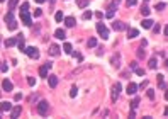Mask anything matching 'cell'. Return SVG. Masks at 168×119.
<instances>
[{"label":"cell","instance_id":"obj_50","mask_svg":"<svg viewBox=\"0 0 168 119\" xmlns=\"http://www.w3.org/2000/svg\"><path fill=\"white\" fill-rule=\"evenodd\" d=\"M0 2H5V0H0Z\"/></svg>","mask_w":168,"mask_h":119},{"label":"cell","instance_id":"obj_45","mask_svg":"<svg viewBox=\"0 0 168 119\" xmlns=\"http://www.w3.org/2000/svg\"><path fill=\"white\" fill-rule=\"evenodd\" d=\"M20 99H22V94H15V95H14V100H15V102L20 100Z\"/></svg>","mask_w":168,"mask_h":119},{"label":"cell","instance_id":"obj_18","mask_svg":"<svg viewBox=\"0 0 168 119\" xmlns=\"http://www.w3.org/2000/svg\"><path fill=\"white\" fill-rule=\"evenodd\" d=\"M138 36H139V31H138V29H129L128 31V38L129 39H136Z\"/></svg>","mask_w":168,"mask_h":119},{"label":"cell","instance_id":"obj_3","mask_svg":"<svg viewBox=\"0 0 168 119\" xmlns=\"http://www.w3.org/2000/svg\"><path fill=\"white\" fill-rule=\"evenodd\" d=\"M24 53H27V55L31 56L32 60H37V58H39V49L34 48V46H29V48H26V51H24Z\"/></svg>","mask_w":168,"mask_h":119},{"label":"cell","instance_id":"obj_29","mask_svg":"<svg viewBox=\"0 0 168 119\" xmlns=\"http://www.w3.org/2000/svg\"><path fill=\"white\" fill-rule=\"evenodd\" d=\"M17 4H19V0H9V9L12 10V9L17 7Z\"/></svg>","mask_w":168,"mask_h":119},{"label":"cell","instance_id":"obj_47","mask_svg":"<svg viewBox=\"0 0 168 119\" xmlns=\"http://www.w3.org/2000/svg\"><path fill=\"white\" fill-rule=\"evenodd\" d=\"M105 17H107V19H112V17H114V12H110V10H107V14H105Z\"/></svg>","mask_w":168,"mask_h":119},{"label":"cell","instance_id":"obj_46","mask_svg":"<svg viewBox=\"0 0 168 119\" xmlns=\"http://www.w3.org/2000/svg\"><path fill=\"white\" fill-rule=\"evenodd\" d=\"M136 73H138V75H139V77H141V75H144V70H141V68H136Z\"/></svg>","mask_w":168,"mask_h":119},{"label":"cell","instance_id":"obj_5","mask_svg":"<svg viewBox=\"0 0 168 119\" xmlns=\"http://www.w3.org/2000/svg\"><path fill=\"white\" fill-rule=\"evenodd\" d=\"M122 90V85L121 84H115L114 87H112V102H115L117 99H119V94H121Z\"/></svg>","mask_w":168,"mask_h":119},{"label":"cell","instance_id":"obj_20","mask_svg":"<svg viewBox=\"0 0 168 119\" xmlns=\"http://www.w3.org/2000/svg\"><path fill=\"white\" fill-rule=\"evenodd\" d=\"M15 44H17V38H9L5 41V48H12Z\"/></svg>","mask_w":168,"mask_h":119},{"label":"cell","instance_id":"obj_10","mask_svg":"<svg viewBox=\"0 0 168 119\" xmlns=\"http://www.w3.org/2000/svg\"><path fill=\"white\" fill-rule=\"evenodd\" d=\"M20 111H22V107H20V105H15V107H12V109H10V118L12 119H17L20 116Z\"/></svg>","mask_w":168,"mask_h":119},{"label":"cell","instance_id":"obj_42","mask_svg":"<svg viewBox=\"0 0 168 119\" xmlns=\"http://www.w3.org/2000/svg\"><path fill=\"white\" fill-rule=\"evenodd\" d=\"M148 85H149V84H148V80H144V82H143V84L139 85V87H138V89H146V87H148Z\"/></svg>","mask_w":168,"mask_h":119},{"label":"cell","instance_id":"obj_15","mask_svg":"<svg viewBox=\"0 0 168 119\" xmlns=\"http://www.w3.org/2000/svg\"><path fill=\"white\" fill-rule=\"evenodd\" d=\"M119 5H121V0H112V2L109 4V7H107V9H109V10H110V12H115Z\"/></svg>","mask_w":168,"mask_h":119},{"label":"cell","instance_id":"obj_36","mask_svg":"<svg viewBox=\"0 0 168 119\" xmlns=\"http://www.w3.org/2000/svg\"><path fill=\"white\" fill-rule=\"evenodd\" d=\"M146 94H148V97L151 99V100L155 99V90H153V89H148V92H146Z\"/></svg>","mask_w":168,"mask_h":119},{"label":"cell","instance_id":"obj_39","mask_svg":"<svg viewBox=\"0 0 168 119\" xmlns=\"http://www.w3.org/2000/svg\"><path fill=\"white\" fill-rule=\"evenodd\" d=\"M24 10H29V4H27V2H24V4L20 5V12H24Z\"/></svg>","mask_w":168,"mask_h":119},{"label":"cell","instance_id":"obj_13","mask_svg":"<svg viewBox=\"0 0 168 119\" xmlns=\"http://www.w3.org/2000/svg\"><path fill=\"white\" fill-rule=\"evenodd\" d=\"M2 87H4V90L5 92H10V90H14V84L9 80V78H5L4 82H2Z\"/></svg>","mask_w":168,"mask_h":119},{"label":"cell","instance_id":"obj_6","mask_svg":"<svg viewBox=\"0 0 168 119\" xmlns=\"http://www.w3.org/2000/svg\"><path fill=\"white\" fill-rule=\"evenodd\" d=\"M20 21L24 22V26H31L32 22H31V15H29V10H24V12H20Z\"/></svg>","mask_w":168,"mask_h":119},{"label":"cell","instance_id":"obj_33","mask_svg":"<svg viewBox=\"0 0 168 119\" xmlns=\"http://www.w3.org/2000/svg\"><path fill=\"white\" fill-rule=\"evenodd\" d=\"M76 94H78V89H76V87H71V90H70V97H76Z\"/></svg>","mask_w":168,"mask_h":119},{"label":"cell","instance_id":"obj_44","mask_svg":"<svg viewBox=\"0 0 168 119\" xmlns=\"http://www.w3.org/2000/svg\"><path fill=\"white\" fill-rule=\"evenodd\" d=\"M34 15H36V17H41V15H43V10H41V9H36Z\"/></svg>","mask_w":168,"mask_h":119},{"label":"cell","instance_id":"obj_22","mask_svg":"<svg viewBox=\"0 0 168 119\" xmlns=\"http://www.w3.org/2000/svg\"><path fill=\"white\" fill-rule=\"evenodd\" d=\"M148 66L151 68V70H155L156 66H158V60L156 58H149V61H148Z\"/></svg>","mask_w":168,"mask_h":119},{"label":"cell","instance_id":"obj_12","mask_svg":"<svg viewBox=\"0 0 168 119\" xmlns=\"http://www.w3.org/2000/svg\"><path fill=\"white\" fill-rule=\"evenodd\" d=\"M48 85L51 87V89H56V85H58V77L56 75H48Z\"/></svg>","mask_w":168,"mask_h":119},{"label":"cell","instance_id":"obj_1","mask_svg":"<svg viewBox=\"0 0 168 119\" xmlns=\"http://www.w3.org/2000/svg\"><path fill=\"white\" fill-rule=\"evenodd\" d=\"M97 32L102 39H109V29L104 22H97Z\"/></svg>","mask_w":168,"mask_h":119},{"label":"cell","instance_id":"obj_7","mask_svg":"<svg viewBox=\"0 0 168 119\" xmlns=\"http://www.w3.org/2000/svg\"><path fill=\"white\" fill-rule=\"evenodd\" d=\"M51 65L53 63H44L43 66H41L39 68V77H43V78L48 77V71H49V68H51Z\"/></svg>","mask_w":168,"mask_h":119},{"label":"cell","instance_id":"obj_34","mask_svg":"<svg viewBox=\"0 0 168 119\" xmlns=\"http://www.w3.org/2000/svg\"><path fill=\"white\" fill-rule=\"evenodd\" d=\"M136 4H138V0H126V5L128 7H134Z\"/></svg>","mask_w":168,"mask_h":119},{"label":"cell","instance_id":"obj_16","mask_svg":"<svg viewBox=\"0 0 168 119\" xmlns=\"http://www.w3.org/2000/svg\"><path fill=\"white\" fill-rule=\"evenodd\" d=\"M153 24H155V21H151V19H148V17H146V19L141 22V27H144V29H151V27H153Z\"/></svg>","mask_w":168,"mask_h":119},{"label":"cell","instance_id":"obj_21","mask_svg":"<svg viewBox=\"0 0 168 119\" xmlns=\"http://www.w3.org/2000/svg\"><path fill=\"white\" fill-rule=\"evenodd\" d=\"M88 4H90V0H76V5H78V9H87Z\"/></svg>","mask_w":168,"mask_h":119},{"label":"cell","instance_id":"obj_2","mask_svg":"<svg viewBox=\"0 0 168 119\" xmlns=\"http://www.w3.org/2000/svg\"><path fill=\"white\" fill-rule=\"evenodd\" d=\"M48 109H49V104H48L46 100H41L39 104H37V112H39L41 116H46Z\"/></svg>","mask_w":168,"mask_h":119},{"label":"cell","instance_id":"obj_30","mask_svg":"<svg viewBox=\"0 0 168 119\" xmlns=\"http://www.w3.org/2000/svg\"><path fill=\"white\" fill-rule=\"evenodd\" d=\"M149 12H151V9H149L148 5H144V7L141 9V14H143V15H146V17L149 15Z\"/></svg>","mask_w":168,"mask_h":119},{"label":"cell","instance_id":"obj_4","mask_svg":"<svg viewBox=\"0 0 168 119\" xmlns=\"http://www.w3.org/2000/svg\"><path fill=\"white\" fill-rule=\"evenodd\" d=\"M112 27H114V31H119V32H121V31H126V29H128V24L122 22V21H114L112 22Z\"/></svg>","mask_w":168,"mask_h":119},{"label":"cell","instance_id":"obj_31","mask_svg":"<svg viewBox=\"0 0 168 119\" xmlns=\"http://www.w3.org/2000/svg\"><path fill=\"white\" fill-rule=\"evenodd\" d=\"M136 55H138V58H139V60H141V58H144V49H143V46H141V48H138Z\"/></svg>","mask_w":168,"mask_h":119},{"label":"cell","instance_id":"obj_40","mask_svg":"<svg viewBox=\"0 0 168 119\" xmlns=\"http://www.w3.org/2000/svg\"><path fill=\"white\" fill-rule=\"evenodd\" d=\"M71 55H73L75 58L78 60V61H81V60H83V56H81V53H73V51H71Z\"/></svg>","mask_w":168,"mask_h":119},{"label":"cell","instance_id":"obj_35","mask_svg":"<svg viewBox=\"0 0 168 119\" xmlns=\"http://www.w3.org/2000/svg\"><path fill=\"white\" fill-rule=\"evenodd\" d=\"M138 104H139V99L136 97L134 100H133V102H131V109H136V107H138Z\"/></svg>","mask_w":168,"mask_h":119},{"label":"cell","instance_id":"obj_41","mask_svg":"<svg viewBox=\"0 0 168 119\" xmlns=\"http://www.w3.org/2000/svg\"><path fill=\"white\" fill-rule=\"evenodd\" d=\"M7 70H9L7 63H0V71H7Z\"/></svg>","mask_w":168,"mask_h":119},{"label":"cell","instance_id":"obj_28","mask_svg":"<svg viewBox=\"0 0 168 119\" xmlns=\"http://www.w3.org/2000/svg\"><path fill=\"white\" fill-rule=\"evenodd\" d=\"M156 10H158V12H160V10H165V9H167V4H165V2H162V4H160V2H158V4H156Z\"/></svg>","mask_w":168,"mask_h":119},{"label":"cell","instance_id":"obj_27","mask_svg":"<svg viewBox=\"0 0 168 119\" xmlns=\"http://www.w3.org/2000/svg\"><path fill=\"white\" fill-rule=\"evenodd\" d=\"M87 44H88V48H95V46H97V39H95V38H90Z\"/></svg>","mask_w":168,"mask_h":119},{"label":"cell","instance_id":"obj_49","mask_svg":"<svg viewBox=\"0 0 168 119\" xmlns=\"http://www.w3.org/2000/svg\"><path fill=\"white\" fill-rule=\"evenodd\" d=\"M43 2H46V0H36V4H43Z\"/></svg>","mask_w":168,"mask_h":119},{"label":"cell","instance_id":"obj_26","mask_svg":"<svg viewBox=\"0 0 168 119\" xmlns=\"http://www.w3.org/2000/svg\"><path fill=\"white\" fill-rule=\"evenodd\" d=\"M92 10H85V12H83V15H81V17H83V19H85V21H88V19H92Z\"/></svg>","mask_w":168,"mask_h":119},{"label":"cell","instance_id":"obj_38","mask_svg":"<svg viewBox=\"0 0 168 119\" xmlns=\"http://www.w3.org/2000/svg\"><path fill=\"white\" fill-rule=\"evenodd\" d=\"M27 84L31 85V87H34V85H36V78H34V77H29V78H27Z\"/></svg>","mask_w":168,"mask_h":119},{"label":"cell","instance_id":"obj_32","mask_svg":"<svg viewBox=\"0 0 168 119\" xmlns=\"http://www.w3.org/2000/svg\"><path fill=\"white\" fill-rule=\"evenodd\" d=\"M153 32H155V34H158V32H160V31H162V26H160V24H153Z\"/></svg>","mask_w":168,"mask_h":119},{"label":"cell","instance_id":"obj_19","mask_svg":"<svg viewBox=\"0 0 168 119\" xmlns=\"http://www.w3.org/2000/svg\"><path fill=\"white\" fill-rule=\"evenodd\" d=\"M54 36H56L58 39H65V38H66V32H65V29H56V31H54Z\"/></svg>","mask_w":168,"mask_h":119},{"label":"cell","instance_id":"obj_8","mask_svg":"<svg viewBox=\"0 0 168 119\" xmlns=\"http://www.w3.org/2000/svg\"><path fill=\"white\" fill-rule=\"evenodd\" d=\"M61 22H65V26H66V27H75V24H76V19L70 15V17H63V21H61Z\"/></svg>","mask_w":168,"mask_h":119},{"label":"cell","instance_id":"obj_52","mask_svg":"<svg viewBox=\"0 0 168 119\" xmlns=\"http://www.w3.org/2000/svg\"><path fill=\"white\" fill-rule=\"evenodd\" d=\"M0 43H2V39H0Z\"/></svg>","mask_w":168,"mask_h":119},{"label":"cell","instance_id":"obj_25","mask_svg":"<svg viewBox=\"0 0 168 119\" xmlns=\"http://www.w3.org/2000/svg\"><path fill=\"white\" fill-rule=\"evenodd\" d=\"M54 21H56V22H61V21H63V12H61V10H58V12L54 14Z\"/></svg>","mask_w":168,"mask_h":119},{"label":"cell","instance_id":"obj_37","mask_svg":"<svg viewBox=\"0 0 168 119\" xmlns=\"http://www.w3.org/2000/svg\"><path fill=\"white\" fill-rule=\"evenodd\" d=\"M12 19H14V14H12V10H10V12H7L5 14V21L9 22V21H12Z\"/></svg>","mask_w":168,"mask_h":119},{"label":"cell","instance_id":"obj_24","mask_svg":"<svg viewBox=\"0 0 168 119\" xmlns=\"http://www.w3.org/2000/svg\"><path fill=\"white\" fill-rule=\"evenodd\" d=\"M63 49H65V53H66V55H71V51H73V48H71V44H70V43H65Z\"/></svg>","mask_w":168,"mask_h":119},{"label":"cell","instance_id":"obj_9","mask_svg":"<svg viewBox=\"0 0 168 119\" xmlns=\"http://www.w3.org/2000/svg\"><path fill=\"white\" fill-rule=\"evenodd\" d=\"M51 56H60V53H61V48L58 46V44H51L49 46V51H48Z\"/></svg>","mask_w":168,"mask_h":119},{"label":"cell","instance_id":"obj_48","mask_svg":"<svg viewBox=\"0 0 168 119\" xmlns=\"http://www.w3.org/2000/svg\"><path fill=\"white\" fill-rule=\"evenodd\" d=\"M163 80H165V77H163V75H158V84H160V82H163Z\"/></svg>","mask_w":168,"mask_h":119},{"label":"cell","instance_id":"obj_11","mask_svg":"<svg viewBox=\"0 0 168 119\" xmlns=\"http://www.w3.org/2000/svg\"><path fill=\"white\" fill-rule=\"evenodd\" d=\"M110 63H112L114 68H119V66H121V55H117V53H115V55L110 58Z\"/></svg>","mask_w":168,"mask_h":119},{"label":"cell","instance_id":"obj_14","mask_svg":"<svg viewBox=\"0 0 168 119\" xmlns=\"http://www.w3.org/2000/svg\"><path fill=\"white\" fill-rule=\"evenodd\" d=\"M10 109H12V104H10V102H7V100L0 102V111L2 112H9Z\"/></svg>","mask_w":168,"mask_h":119},{"label":"cell","instance_id":"obj_51","mask_svg":"<svg viewBox=\"0 0 168 119\" xmlns=\"http://www.w3.org/2000/svg\"><path fill=\"white\" fill-rule=\"evenodd\" d=\"M144 2H148V0H144Z\"/></svg>","mask_w":168,"mask_h":119},{"label":"cell","instance_id":"obj_43","mask_svg":"<svg viewBox=\"0 0 168 119\" xmlns=\"http://www.w3.org/2000/svg\"><path fill=\"white\" fill-rule=\"evenodd\" d=\"M129 68H131V70H136V68H138V61H133V63L129 65Z\"/></svg>","mask_w":168,"mask_h":119},{"label":"cell","instance_id":"obj_23","mask_svg":"<svg viewBox=\"0 0 168 119\" xmlns=\"http://www.w3.org/2000/svg\"><path fill=\"white\" fill-rule=\"evenodd\" d=\"M7 27L10 29V31H15V29H17V22L14 21V19H12V21H9V22H7Z\"/></svg>","mask_w":168,"mask_h":119},{"label":"cell","instance_id":"obj_17","mask_svg":"<svg viewBox=\"0 0 168 119\" xmlns=\"http://www.w3.org/2000/svg\"><path fill=\"white\" fill-rule=\"evenodd\" d=\"M126 92H128L129 95H134L136 92H138V85H136V84H129L128 89H126Z\"/></svg>","mask_w":168,"mask_h":119}]
</instances>
